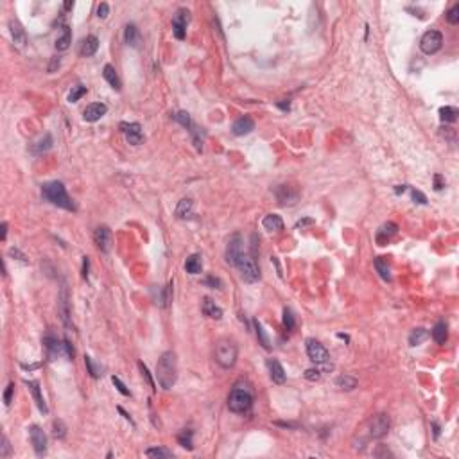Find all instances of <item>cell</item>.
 <instances>
[{
  "label": "cell",
  "mask_w": 459,
  "mask_h": 459,
  "mask_svg": "<svg viewBox=\"0 0 459 459\" xmlns=\"http://www.w3.org/2000/svg\"><path fill=\"white\" fill-rule=\"evenodd\" d=\"M262 228L266 230V231H269V233H277V231H282L283 230V221L280 215L277 214H267L264 219H262Z\"/></svg>",
  "instance_id": "cell-21"
},
{
  "label": "cell",
  "mask_w": 459,
  "mask_h": 459,
  "mask_svg": "<svg viewBox=\"0 0 459 459\" xmlns=\"http://www.w3.org/2000/svg\"><path fill=\"white\" fill-rule=\"evenodd\" d=\"M188 20H190V13L187 9H179L172 18V32L178 40H185V36H187Z\"/></svg>",
  "instance_id": "cell-11"
},
{
  "label": "cell",
  "mask_w": 459,
  "mask_h": 459,
  "mask_svg": "<svg viewBox=\"0 0 459 459\" xmlns=\"http://www.w3.org/2000/svg\"><path fill=\"white\" fill-rule=\"evenodd\" d=\"M59 65H61V59H59V57H52V59H51V65H49V72L54 74L56 68H59Z\"/></svg>",
  "instance_id": "cell-55"
},
{
  "label": "cell",
  "mask_w": 459,
  "mask_h": 459,
  "mask_svg": "<svg viewBox=\"0 0 459 459\" xmlns=\"http://www.w3.org/2000/svg\"><path fill=\"white\" fill-rule=\"evenodd\" d=\"M84 364H86V368H88V373L94 377V379H97V377L102 375V373H101V371H102V368H101V366H95L94 360H92V357H88V355L84 357Z\"/></svg>",
  "instance_id": "cell-43"
},
{
  "label": "cell",
  "mask_w": 459,
  "mask_h": 459,
  "mask_svg": "<svg viewBox=\"0 0 459 459\" xmlns=\"http://www.w3.org/2000/svg\"><path fill=\"white\" fill-rule=\"evenodd\" d=\"M458 115H459V111L456 110L454 106H445V108L439 110V119L443 120V122H456V120H458Z\"/></svg>",
  "instance_id": "cell-37"
},
{
  "label": "cell",
  "mask_w": 459,
  "mask_h": 459,
  "mask_svg": "<svg viewBox=\"0 0 459 459\" xmlns=\"http://www.w3.org/2000/svg\"><path fill=\"white\" fill-rule=\"evenodd\" d=\"M447 20H449V24H458L459 22V4H454L452 7L449 9V13H447Z\"/></svg>",
  "instance_id": "cell-45"
},
{
  "label": "cell",
  "mask_w": 459,
  "mask_h": 459,
  "mask_svg": "<svg viewBox=\"0 0 459 459\" xmlns=\"http://www.w3.org/2000/svg\"><path fill=\"white\" fill-rule=\"evenodd\" d=\"M303 375H305V379H307V381L318 382L319 379H321V371H319V370H314V368H312V370H307V371H305Z\"/></svg>",
  "instance_id": "cell-50"
},
{
  "label": "cell",
  "mask_w": 459,
  "mask_h": 459,
  "mask_svg": "<svg viewBox=\"0 0 459 459\" xmlns=\"http://www.w3.org/2000/svg\"><path fill=\"white\" fill-rule=\"evenodd\" d=\"M106 111H108V106L106 104H102V102H92V104H88L84 108L83 119L86 120V122H97L99 119L104 117Z\"/></svg>",
  "instance_id": "cell-16"
},
{
  "label": "cell",
  "mask_w": 459,
  "mask_h": 459,
  "mask_svg": "<svg viewBox=\"0 0 459 459\" xmlns=\"http://www.w3.org/2000/svg\"><path fill=\"white\" fill-rule=\"evenodd\" d=\"M42 196L45 201H49L54 206H59V208L70 210L74 212L76 210V204H74L72 198L67 194V188L61 181H49L42 185Z\"/></svg>",
  "instance_id": "cell-2"
},
{
  "label": "cell",
  "mask_w": 459,
  "mask_h": 459,
  "mask_svg": "<svg viewBox=\"0 0 459 459\" xmlns=\"http://www.w3.org/2000/svg\"><path fill=\"white\" fill-rule=\"evenodd\" d=\"M102 76H104V79L110 83V86L113 90H117L119 92L120 88H122V83H120L119 79V74H117V70H115L113 65H104V68H102Z\"/></svg>",
  "instance_id": "cell-27"
},
{
  "label": "cell",
  "mask_w": 459,
  "mask_h": 459,
  "mask_svg": "<svg viewBox=\"0 0 459 459\" xmlns=\"http://www.w3.org/2000/svg\"><path fill=\"white\" fill-rule=\"evenodd\" d=\"M185 269H187V273H190V275H199L201 269H203L201 255H199V253H194V255L188 256L187 262H185Z\"/></svg>",
  "instance_id": "cell-31"
},
{
  "label": "cell",
  "mask_w": 459,
  "mask_h": 459,
  "mask_svg": "<svg viewBox=\"0 0 459 459\" xmlns=\"http://www.w3.org/2000/svg\"><path fill=\"white\" fill-rule=\"evenodd\" d=\"M253 407V393L248 387L235 386L228 397V409L237 414H244Z\"/></svg>",
  "instance_id": "cell-3"
},
{
  "label": "cell",
  "mask_w": 459,
  "mask_h": 459,
  "mask_svg": "<svg viewBox=\"0 0 459 459\" xmlns=\"http://www.w3.org/2000/svg\"><path fill=\"white\" fill-rule=\"evenodd\" d=\"M283 327H285L287 332H291L294 327H296V319H294V314H292L291 308H283Z\"/></svg>",
  "instance_id": "cell-42"
},
{
  "label": "cell",
  "mask_w": 459,
  "mask_h": 459,
  "mask_svg": "<svg viewBox=\"0 0 459 459\" xmlns=\"http://www.w3.org/2000/svg\"><path fill=\"white\" fill-rule=\"evenodd\" d=\"M240 253H242V237H240L239 233H235L230 237L228 244H226V253H225L226 262H228L230 266H235Z\"/></svg>",
  "instance_id": "cell-13"
},
{
  "label": "cell",
  "mask_w": 459,
  "mask_h": 459,
  "mask_svg": "<svg viewBox=\"0 0 459 459\" xmlns=\"http://www.w3.org/2000/svg\"><path fill=\"white\" fill-rule=\"evenodd\" d=\"M255 332H256V337H258V341H260V344L264 346L266 350H271V341H269V337H267L266 330H264V327H262L258 321L255 319Z\"/></svg>",
  "instance_id": "cell-38"
},
{
  "label": "cell",
  "mask_w": 459,
  "mask_h": 459,
  "mask_svg": "<svg viewBox=\"0 0 459 459\" xmlns=\"http://www.w3.org/2000/svg\"><path fill=\"white\" fill-rule=\"evenodd\" d=\"M70 43H72V31H70L68 26H63L61 34H59L56 40V49L57 51H67V49L70 47Z\"/></svg>",
  "instance_id": "cell-30"
},
{
  "label": "cell",
  "mask_w": 459,
  "mask_h": 459,
  "mask_svg": "<svg viewBox=\"0 0 459 459\" xmlns=\"http://www.w3.org/2000/svg\"><path fill=\"white\" fill-rule=\"evenodd\" d=\"M52 434L56 439H63L67 436V425L61 420H54L52 422Z\"/></svg>",
  "instance_id": "cell-41"
},
{
  "label": "cell",
  "mask_w": 459,
  "mask_h": 459,
  "mask_svg": "<svg viewBox=\"0 0 459 459\" xmlns=\"http://www.w3.org/2000/svg\"><path fill=\"white\" fill-rule=\"evenodd\" d=\"M86 86H83V84H76V86H72V90H70V94H68V102H77L81 97H84L86 95Z\"/></svg>",
  "instance_id": "cell-39"
},
{
  "label": "cell",
  "mask_w": 459,
  "mask_h": 459,
  "mask_svg": "<svg viewBox=\"0 0 459 459\" xmlns=\"http://www.w3.org/2000/svg\"><path fill=\"white\" fill-rule=\"evenodd\" d=\"M305 348H307L308 359L312 360L314 364H323V366L329 364V360H330L329 350L325 348V346L319 343V341L307 339V341H305Z\"/></svg>",
  "instance_id": "cell-7"
},
{
  "label": "cell",
  "mask_w": 459,
  "mask_h": 459,
  "mask_svg": "<svg viewBox=\"0 0 459 459\" xmlns=\"http://www.w3.org/2000/svg\"><path fill=\"white\" fill-rule=\"evenodd\" d=\"M97 49H99V40H97V36L90 34V36H86L83 40V43H81V51H79V52H81V56L90 57L97 52Z\"/></svg>",
  "instance_id": "cell-25"
},
{
  "label": "cell",
  "mask_w": 459,
  "mask_h": 459,
  "mask_svg": "<svg viewBox=\"0 0 459 459\" xmlns=\"http://www.w3.org/2000/svg\"><path fill=\"white\" fill-rule=\"evenodd\" d=\"M147 458H172V452L167 449H162V447H153V449L146 450Z\"/></svg>",
  "instance_id": "cell-40"
},
{
  "label": "cell",
  "mask_w": 459,
  "mask_h": 459,
  "mask_svg": "<svg viewBox=\"0 0 459 459\" xmlns=\"http://www.w3.org/2000/svg\"><path fill=\"white\" fill-rule=\"evenodd\" d=\"M63 9H65V11L74 9V2H70V0H68V2H65V5H63Z\"/></svg>",
  "instance_id": "cell-60"
},
{
  "label": "cell",
  "mask_w": 459,
  "mask_h": 459,
  "mask_svg": "<svg viewBox=\"0 0 459 459\" xmlns=\"http://www.w3.org/2000/svg\"><path fill=\"white\" fill-rule=\"evenodd\" d=\"M429 335L431 334H429L427 329H422V327H420V329H414L411 334H409V346H412V348H414V346H420L423 341L429 339Z\"/></svg>",
  "instance_id": "cell-32"
},
{
  "label": "cell",
  "mask_w": 459,
  "mask_h": 459,
  "mask_svg": "<svg viewBox=\"0 0 459 459\" xmlns=\"http://www.w3.org/2000/svg\"><path fill=\"white\" fill-rule=\"evenodd\" d=\"M192 438H194V433H192V431H190V429H183L181 433L178 434V443L181 445L183 449L192 450V449H194Z\"/></svg>",
  "instance_id": "cell-36"
},
{
  "label": "cell",
  "mask_w": 459,
  "mask_h": 459,
  "mask_svg": "<svg viewBox=\"0 0 459 459\" xmlns=\"http://www.w3.org/2000/svg\"><path fill=\"white\" fill-rule=\"evenodd\" d=\"M2 450H0V458H9V454H11V445H9V441H7V438L5 436H2Z\"/></svg>",
  "instance_id": "cell-49"
},
{
  "label": "cell",
  "mask_w": 459,
  "mask_h": 459,
  "mask_svg": "<svg viewBox=\"0 0 459 459\" xmlns=\"http://www.w3.org/2000/svg\"><path fill=\"white\" fill-rule=\"evenodd\" d=\"M445 187V179L441 174H434V190H441Z\"/></svg>",
  "instance_id": "cell-54"
},
{
  "label": "cell",
  "mask_w": 459,
  "mask_h": 459,
  "mask_svg": "<svg viewBox=\"0 0 459 459\" xmlns=\"http://www.w3.org/2000/svg\"><path fill=\"white\" fill-rule=\"evenodd\" d=\"M411 194H412V199H414V203H420V204H425V203H427V198H425V194H422L420 190H414V188H412Z\"/></svg>",
  "instance_id": "cell-53"
},
{
  "label": "cell",
  "mask_w": 459,
  "mask_h": 459,
  "mask_svg": "<svg viewBox=\"0 0 459 459\" xmlns=\"http://www.w3.org/2000/svg\"><path fill=\"white\" fill-rule=\"evenodd\" d=\"M407 190V185H398L397 188H395V192L397 194H404Z\"/></svg>",
  "instance_id": "cell-59"
},
{
  "label": "cell",
  "mask_w": 459,
  "mask_h": 459,
  "mask_svg": "<svg viewBox=\"0 0 459 459\" xmlns=\"http://www.w3.org/2000/svg\"><path fill=\"white\" fill-rule=\"evenodd\" d=\"M267 370H269V377L275 384H283L287 379V373L283 370V366L278 362L277 359H269L267 360Z\"/></svg>",
  "instance_id": "cell-18"
},
{
  "label": "cell",
  "mask_w": 459,
  "mask_h": 459,
  "mask_svg": "<svg viewBox=\"0 0 459 459\" xmlns=\"http://www.w3.org/2000/svg\"><path fill=\"white\" fill-rule=\"evenodd\" d=\"M237 354H239V350H237V344L233 341L221 339L215 344V362L225 370L233 368L235 362H237Z\"/></svg>",
  "instance_id": "cell-4"
},
{
  "label": "cell",
  "mask_w": 459,
  "mask_h": 459,
  "mask_svg": "<svg viewBox=\"0 0 459 459\" xmlns=\"http://www.w3.org/2000/svg\"><path fill=\"white\" fill-rule=\"evenodd\" d=\"M397 225L395 223H387V225H384L382 226L381 230H379V233H377V240L381 242V244H384L386 240H389V237L391 235H395L397 233Z\"/></svg>",
  "instance_id": "cell-35"
},
{
  "label": "cell",
  "mask_w": 459,
  "mask_h": 459,
  "mask_svg": "<svg viewBox=\"0 0 459 459\" xmlns=\"http://www.w3.org/2000/svg\"><path fill=\"white\" fill-rule=\"evenodd\" d=\"M13 393H15V382H9L7 387H5V391H4V404L5 406H9L11 404V400H13Z\"/></svg>",
  "instance_id": "cell-48"
},
{
  "label": "cell",
  "mask_w": 459,
  "mask_h": 459,
  "mask_svg": "<svg viewBox=\"0 0 459 459\" xmlns=\"http://www.w3.org/2000/svg\"><path fill=\"white\" fill-rule=\"evenodd\" d=\"M108 15H110V5L106 2H101L99 7H97V16L99 18H108Z\"/></svg>",
  "instance_id": "cell-51"
},
{
  "label": "cell",
  "mask_w": 459,
  "mask_h": 459,
  "mask_svg": "<svg viewBox=\"0 0 459 459\" xmlns=\"http://www.w3.org/2000/svg\"><path fill=\"white\" fill-rule=\"evenodd\" d=\"M29 436H31V443H32L34 452H36L38 456L47 454V434L43 433L38 425H32V427L29 429Z\"/></svg>",
  "instance_id": "cell-12"
},
{
  "label": "cell",
  "mask_w": 459,
  "mask_h": 459,
  "mask_svg": "<svg viewBox=\"0 0 459 459\" xmlns=\"http://www.w3.org/2000/svg\"><path fill=\"white\" fill-rule=\"evenodd\" d=\"M389 416L387 414H375L368 423V431H370L371 438H384L389 433Z\"/></svg>",
  "instance_id": "cell-9"
},
{
  "label": "cell",
  "mask_w": 459,
  "mask_h": 459,
  "mask_svg": "<svg viewBox=\"0 0 459 459\" xmlns=\"http://www.w3.org/2000/svg\"><path fill=\"white\" fill-rule=\"evenodd\" d=\"M277 198H278V201H280V204H292L296 201L298 194L291 192V187L282 185V187L277 188Z\"/></svg>",
  "instance_id": "cell-29"
},
{
  "label": "cell",
  "mask_w": 459,
  "mask_h": 459,
  "mask_svg": "<svg viewBox=\"0 0 459 459\" xmlns=\"http://www.w3.org/2000/svg\"><path fill=\"white\" fill-rule=\"evenodd\" d=\"M5 237H7V223H2L0 225V239L5 240Z\"/></svg>",
  "instance_id": "cell-57"
},
{
  "label": "cell",
  "mask_w": 459,
  "mask_h": 459,
  "mask_svg": "<svg viewBox=\"0 0 459 459\" xmlns=\"http://www.w3.org/2000/svg\"><path fill=\"white\" fill-rule=\"evenodd\" d=\"M156 379L158 384L169 391L176 384L178 379V362L174 352H163L156 362Z\"/></svg>",
  "instance_id": "cell-1"
},
{
  "label": "cell",
  "mask_w": 459,
  "mask_h": 459,
  "mask_svg": "<svg viewBox=\"0 0 459 459\" xmlns=\"http://www.w3.org/2000/svg\"><path fill=\"white\" fill-rule=\"evenodd\" d=\"M88 267H90L88 256H83V278L84 280H88Z\"/></svg>",
  "instance_id": "cell-56"
},
{
  "label": "cell",
  "mask_w": 459,
  "mask_h": 459,
  "mask_svg": "<svg viewBox=\"0 0 459 459\" xmlns=\"http://www.w3.org/2000/svg\"><path fill=\"white\" fill-rule=\"evenodd\" d=\"M94 240L97 248H99L102 253H110L111 250V240H113V235H111V230L108 226H99L95 228L94 231Z\"/></svg>",
  "instance_id": "cell-14"
},
{
  "label": "cell",
  "mask_w": 459,
  "mask_h": 459,
  "mask_svg": "<svg viewBox=\"0 0 459 459\" xmlns=\"http://www.w3.org/2000/svg\"><path fill=\"white\" fill-rule=\"evenodd\" d=\"M433 427H434V438H438V436H439V427H438V423H433Z\"/></svg>",
  "instance_id": "cell-61"
},
{
  "label": "cell",
  "mask_w": 459,
  "mask_h": 459,
  "mask_svg": "<svg viewBox=\"0 0 459 459\" xmlns=\"http://www.w3.org/2000/svg\"><path fill=\"white\" fill-rule=\"evenodd\" d=\"M235 267L239 269L242 280L248 283H255L260 280V269L256 266V260L248 253H240V256L237 258V264Z\"/></svg>",
  "instance_id": "cell-6"
},
{
  "label": "cell",
  "mask_w": 459,
  "mask_h": 459,
  "mask_svg": "<svg viewBox=\"0 0 459 459\" xmlns=\"http://www.w3.org/2000/svg\"><path fill=\"white\" fill-rule=\"evenodd\" d=\"M43 343H45V348H47L49 359L51 360H56V359L72 360L74 359V348L68 341H59V339H56V337H52V335H49V337H45Z\"/></svg>",
  "instance_id": "cell-5"
},
{
  "label": "cell",
  "mask_w": 459,
  "mask_h": 459,
  "mask_svg": "<svg viewBox=\"0 0 459 459\" xmlns=\"http://www.w3.org/2000/svg\"><path fill=\"white\" fill-rule=\"evenodd\" d=\"M124 42L129 45V47H135L138 49L142 43V36H140V31H138V27L135 26V24H128L124 29Z\"/></svg>",
  "instance_id": "cell-20"
},
{
  "label": "cell",
  "mask_w": 459,
  "mask_h": 459,
  "mask_svg": "<svg viewBox=\"0 0 459 459\" xmlns=\"http://www.w3.org/2000/svg\"><path fill=\"white\" fill-rule=\"evenodd\" d=\"M26 384H27V387H29V391L32 393V398H34V402H36L40 412H42V414H47L49 407H47V404H45V398H43V395H42L40 384H38L36 381H27Z\"/></svg>",
  "instance_id": "cell-19"
},
{
  "label": "cell",
  "mask_w": 459,
  "mask_h": 459,
  "mask_svg": "<svg viewBox=\"0 0 459 459\" xmlns=\"http://www.w3.org/2000/svg\"><path fill=\"white\" fill-rule=\"evenodd\" d=\"M9 32H11V38H13L15 45L24 47V45L27 43L26 31H24V27H22L16 20H9Z\"/></svg>",
  "instance_id": "cell-22"
},
{
  "label": "cell",
  "mask_w": 459,
  "mask_h": 459,
  "mask_svg": "<svg viewBox=\"0 0 459 459\" xmlns=\"http://www.w3.org/2000/svg\"><path fill=\"white\" fill-rule=\"evenodd\" d=\"M111 382H113V384H115V387H117V389H119V391L122 393L124 397H129V395H131V391H129V389H128V387L124 386V384H122V381H120L119 377H115V375H113V377H111Z\"/></svg>",
  "instance_id": "cell-47"
},
{
  "label": "cell",
  "mask_w": 459,
  "mask_h": 459,
  "mask_svg": "<svg viewBox=\"0 0 459 459\" xmlns=\"http://www.w3.org/2000/svg\"><path fill=\"white\" fill-rule=\"evenodd\" d=\"M120 131L124 133L126 140L131 146H140L142 142H144L142 126L138 122H120Z\"/></svg>",
  "instance_id": "cell-10"
},
{
  "label": "cell",
  "mask_w": 459,
  "mask_h": 459,
  "mask_svg": "<svg viewBox=\"0 0 459 459\" xmlns=\"http://www.w3.org/2000/svg\"><path fill=\"white\" fill-rule=\"evenodd\" d=\"M441 45H443V34L439 31H427L420 40V49L427 56H433V54L438 52Z\"/></svg>",
  "instance_id": "cell-8"
},
{
  "label": "cell",
  "mask_w": 459,
  "mask_h": 459,
  "mask_svg": "<svg viewBox=\"0 0 459 459\" xmlns=\"http://www.w3.org/2000/svg\"><path fill=\"white\" fill-rule=\"evenodd\" d=\"M253 129H255V122H253L251 117H240L231 126V131H233L235 136H244L248 133H251Z\"/></svg>",
  "instance_id": "cell-17"
},
{
  "label": "cell",
  "mask_w": 459,
  "mask_h": 459,
  "mask_svg": "<svg viewBox=\"0 0 459 459\" xmlns=\"http://www.w3.org/2000/svg\"><path fill=\"white\" fill-rule=\"evenodd\" d=\"M433 339L438 344H445L447 343V339H449V327H447V323H445L443 319H439L438 323L434 325Z\"/></svg>",
  "instance_id": "cell-26"
},
{
  "label": "cell",
  "mask_w": 459,
  "mask_h": 459,
  "mask_svg": "<svg viewBox=\"0 0 459 459\" xmlns=\"http://www.w3.org/2000/svg\"><path fill=\"white\" fill-rule=\"evenodd\" d=\"M57 312H59V318L65 323L67 329H70V308H68V291L67 285L61 287L59 291V296H57Z\"/></svg>",
  "instance_id": "cell-15"
},
{
  "label": "cell",
  "mask_w": 459,
  "mask_h": 459,
  "mask_svg": "<svg viewBox=\"0 0 459 459\" xmlns=\"http://www.w3.org/2000/svg\"><path fill=\"white\" fill-rule=\"evenodd\" d=\"M314 221L312 219H303V221H300L296 225V228H303V226H307V225H312Z\"/></svg>",
  "instance_id": "cell-58"
},
{
  "label": "cell",
  "mask_w": 459,
  "mask_h": 459,
  "mask_svg": "<svg viewBox=\"0 0 459 459\" xmlns=\"http://www.w3.org/2000/svg\"><path fill=\"white\" fill-rule=\"evenodd\" d=\"M174 215H176L178 219H190V217L194 215V203H192V199H188V198L181 199V201L178 203Z\"/></svg>",
  "instance_id": "cell-23"
},
{
  "label": "cell",
  "mask_w": 459,
  "mask_h": 459,
  "mask_svg": "<svg viewBox=\"0 0 459 459\" xmlns=\"http://www.w3.org/2000/svg\"><path fill=\"white\" fill-rule=\"evenodd\" d=\"M52 147V136L49 135H43L42 138H38L34 144H31V147H29V151L32 153V154H43V153H47L49 149Z\"/></svg>",
  "instance_id": "cell-24"
},
{
  "label": "cell",
  "mask_w": 459,
  "mask_h": 459,
  "mask_svg": "<svg viewBox=\"0 0 459 459\" xmlns=\"http://www.w3.org/2000/svg\"><path fill=\"white\" fill-rule=\"evenodd\" d=\"M174 119H176L183 128H187V129L190 131V128H192V120H190V115H188L187 111H178V113L174 115Z\"/></svg>",
  "instance_id": "cell-44"
},
{
  "label": "cell",
  "mask_w": 459,
  "mask_h": 459,
  "mask_svg": "<svg viewBox=\"0 0 459 459\" xmlns=\"http://www.w3.org/2000/svg\"><path fill=\"white\" fill-rule=\"evenodd\" d=\"M204 285H210L212 289H221V287H223V283H221L219 278H215V277H206V278H204Z\"/></svg>",
  "instance_id": "cell-52"
},
{
  "label": "cell",
  "mask_w": 459,
  "mask_h": 459,
  "mask_svg": "<svg viewBox=\"0 0 459 459\" xmlns=\"http://www.w3.org/2000/svg\"><path fill=\"white\" fill-rule=\"evenodd\" d=\"M335 386L344 391H352L354 387H357V379L352 375H339L335 379Z\"/></svg>",
  "instance_id": "cell-34"
},
{
  "label": "cell",
  "mask_w": 459,
  "mask_h": 459,
  "mask_svg": "<svg viewBox=\"0 0 459 459\" xmlns=\"http://www.w3.org/2000/svg\"><path fill=\"white\" fill-rule=\"evenodd\" d=\"M375 269H377V273L381 275L382 280H386V282L391 280V269H389V264H387V260L384 256L375 258Z\"/></svg>",
  "instance_id": "cell-33"
},
{
  "label": "cell",
  "mask_w": 459,
  "mask_h": 459,
  "mask_svg": "<svg viewBox=\"0 0 459 459\" xmlns=\"http://www.w3.org/2000/svg\"><path fill=\"white\" fill-rule=\"evenodd\" d=\"M203 314L204 316H208L210 319H221L223 318V308H221L219 305H215V302H212L210 298H204Z\"/></svg>",
  "instance_id": "cell-28"
},
{
  "label": "cell",
  "mask_w": 459,
  "mask_h": 459,
  "mask_svg": "<svg viewBox=\"0 0 459 459\" xmlns=\"http://www.w3.org/2000/svg\"><path fill=\"white\" fill-rule=\"evenodd\" d=\"M138 368H140V371H142V377H144V379H146V381L149 382V386H151L153 389H156V387H154V381H153L151 373H149V370H147V366L144 364L142 360H140V362H138Z\"/></svg>",
  "instance_id": "cell-46"
}]
</instances>
